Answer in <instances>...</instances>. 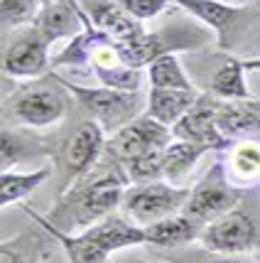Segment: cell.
Returning <instances> with one entry per match:
<instances>
[{
  "mask_svg": "<svg viewBox=\"0 0 260 263\" xmlns=\"http://www.w3.org/2000/svg\"><path fill=\"white\" fill-rule=\"evenodd\" d=\"M125 184L128 175L118 170L103 172L93 180L74 182L67 187V192L62 195L47 221L64 234H81L111 217L115 206L123 204Z\"/></svg>",
  "mask_w": 260,
  "mask_h": 263,
  "instance_id": "cell-1",
  "label": "cell"
},
{
  "mask_svg": "<svg viewBox=\"0 0 260 263\" xmlns=\"http://www.w3.org/2000/svg\"><path fill=\"white\" fill-rule=\"evenodd\" d=\"M52 79L62 84L79 101L81 108L91 116V121H96L111 136H115L121 128L130 126L135 118L143 116V99L137 93L115 91L108 86H81L59 74H52Z\"/></svg>",
  "mask_w": 260,
  "mask_h": 263,
  "instance_id": "cell-2",
  "label": "cell"
},
{
  "mask_svg": "<svg viewBox=\"0 0 260 263\" xmlns=\"http://www.w3.org/2000/svg\"><path fill=\"white\" fill-rule=\"evenodd\" d=\"M69 103L59 89L32 81L15 89L3 103V118L25 128H52L67 118Z\"/></svg>",
  "mask_w": 260,
  "mask_h": 263,
  "instance_id": "cell-3",
  "label": "cell"
},
{
  "mask_svg": "<svg viewBox=\"0 0 260 263\" xmlns=\"http://www.w3.org/2000/svg\"><path fill=\"white\" fill-rule=\"evenodd\" d=\"M238 199H241V190L231 182L226 162L216 160L209 167V172L192 187L182 214L189 217L192 221H196L199 227H206L209 221L233 212Z\"/></svg>",
  "mask_w": 260,
  "mask_h": 263,
  "instance_id": "cell-4",
  "label": "cell"
},
{
  "mask_svg": "<svg viewBox=\"0 0 260 263\" xmlns=\"http://www.w3.org/2000/svg\"><path fill=\"white\" fill-rule=\"evenodd\" d=\"M189 187H177L172 182H145L135 184L130 190H125L123 197V209L130 217V221H135L140 227L155 224L159 219H167L179 214L187 199H189Z\"/></svg>",
  "mask_w": 260,
  "mask_h": 263,
  "instance_id": "cell-5",
  "label": "cell"
},
{
  "mask_svg": "<svg viewBox=\"0 0 260 263\" xmlns=\"http://www.w3.org/2000/svg\"><path fill=\"white\" fill-rule=\"evenodd\" d=\"M199 243L206 251L221 256H243L260 243L258 224L241 209H233L224 217L209 221L199 234Z\"/></svg>",
  "mask_w": 260,
  "mask_h": 263,
  "instance_id": "cell-6",
  "label": "cell"
},
{
  "mask_svg": "<svg viewBox=\"0 0 260 263\" xmlns=\"http://www.w3.org/2000/svg\"><path fill=\"white\" fill-rule=\"evenodd\" d=\"M52 67L49 42L32 25L17 30L3 49V71L12 79H37Z\"/></svg>",
  "mask_w": 260,
  "mask_h": 263,
  "instance_id": "cell-7",
  "label": "cell"
},
{
  "mask_svg": "<svg viewBox=\"0 0 260 263\" xmlns=\"http://www.w3.org/2000/svg\"><path fill=\"white\" fill-rule=\"evenodd\" d=\"M172 140H174V136H172L170 126H165L155 118H150L147 114H143L130 126L121 128L115 136H111V140L106 143V150L113 160L125 165V162L135 160L150 150L167 148Z\"/></svg>",
  "mask_w": 260,
  "mask_h": 263,
  "instance_id": "cell-8",
  "label": "cell"
},
{
  "mask_svg": "<svg viewBox=\"0 0 260 263\" xmlns=\"http://www.w3.org/2000/svg\"><path fill=\"white\" fill-rule=\"evenodd\" d=\"M216 111H218V99H214L206 91L199 96V101L194 103V108L182 118L179 123L172 126L174 140H189L206 145L211 153H224L231 148V138H226L218 130L216 123Z\"/></svg>",
  "mask_w": 260,
  "mask_h": 263,
  "instance_id": "cell-9",
  "label": "cell"
},
{
  "mask_svg": "<svg viewBox=\"0 0 260 263\" xmlns=\"http://www.w3.org/2000/svg\"><path fill=\"white\" fill-rule=\"evenodd\" d=\"M172 3H177L182 10L194 15L204 25H209L216 32V45L224 52L233 45L236 32L246 27V20H250V15H253L248 8L228 5L224 0H172Z\"/></svg>",
  "mask_w": 260,
  "mask_h": 263,
  "instance_id": "cell-10",
  "label": "cell"
},
{
  "mask_svg": "<svg viewBox=\"0 0 260 263\" xmlns=\"http://www.w3.org/2000/svg\"><path fill=\"white\" fill-rule=\"evenodd\" d=\"M79 8L98 32L118 45H133L147 34L143 23L128 15L115 0H79Z\"/></svg>",
  "mask_w": 260,
  "mask_h": 263,
  "instance_id": "cell-11",
  "label": "cell"
},
{
  "mask_svg": "<svg viewBox=\"0 0 260 263\" xmlns=\"http://www.w3.org/2000/svg\"><path fill=\"white\" fill-rule=\"evenodd\" d=\"M103 150H106V130L96 121H84L64 145L67 184L79 182L81 177L96 165Z\"/></svg>",
  "mask_w": 260,
  "mask_h": 263,
  "instance_id": "cell-12",
  "label": "cell"
},
{
  "mask_svg": "<svg viewBox=\"0 0 260 263\" xmlns=\"http://www.w3.org/2000/svg\"><path fill=\"white\" fill-rule=\"evenodd\" d=\"M32 27L49 45H54L64 37H76L84 30L79 3H62V0L59 3H42Z\"/></svg>",
  "mask_w": 260,
  "mask_h": 263,
  "instance_id": "cell-13",
  "label": "cell"
},
{
  "mask_svg": "<svg viewBox=\"0 0 260 263\" xmlns=\"http://www.w3.org/2000/svg\"><path fill=\"white\" fill-rule=\"evenodd\" d=\"M84 234H86L93 243H98L108 256L115 251H123V249H130V246H143V243H147L145 227H140L135 221H128V219L118 217V214L106 217L103 221H98L96 227L86 229Z\"/></svg>",
  "mask_w": 260,
  "mask_h": 263,
  "instance_id": "cell-14",
  "label": "cell"
},
{
  "mask_svg": "<svg viewBox=\"0 0 260 263\" xmlns=\"http://www.w3.org/2000/svg\"><path fill=\"white\" fill-rule=\"evenodd\" d=\"M199 96L202 93H196V89L194 91H179V89H152L150 86L145 114L159 121V123H165V126H174L192 111L194 103L199 101Z\"/></svg>",
  "mask_w": 260,
  "mask_h": 263,
  "instance_id": "cell-15",
  "label": "cell"
},
{
  "mask_svg": "<svg viewBox=\"0 0 260 263\" xmlns=\"http://www.w3.org/2000/svg\"><path fill=\"white\" fill-rule=\"evenodd\" d=\"M218 130L226 138H238L250 130H260V106L255 99L250 101H218L216 111Z\"/></svg>",
  "mask_w": 260,
  "mask_h": 263,
  "instance_id": "cell-16",
  "label": "cell"
},
{
  "mask_svg": "<svg viewBox=\"0 0 260 263\" xmlns=\"http://www.w3.org/2000/svg\"><path fill=\"white\" fill-rule=\"evenodd\" d=\"M204 227H199L196 221H192L184 214H174V217L159 219L155 224L145 227V239L150 246H159V249H172V246H182L189 241L199 239Z\"/></svg>",
  "mask_w": 260,
  "mask_h": 263,
  "instance_id": "cell-17",
  "label": "cell"
},
{
  "mask_svg": "<svg viewBox=\"0 0 260 263\" xmlns=\"http://www.w3.org/2000/svg\"><path fill=\"white\" fill-rule=\"evenodd\" d=\"M246 67H243V59L228 57L221 67L216 69V74L211 77L209 84V93L214 99L221 101H250V89L248 81H246Z\"/></svg>",
  "mask_w": 260,
  "mask_h": 263,
  "instance_id": "cell-18",
  "label": "cell"
},
{
  "mask_svg": "<svg viewBox=\"0 0 260 263\" xmlns=\"http://www.w3.org/2000/svg\"><path fill=\"white\" fill-rule=\"evenodd\" d=\"M211 153L206 145H199V143H189V140H172L167 150H165V160H162V177L167 182H179L187 172L192 170L196 160Z\"/></svg>",
  "mask_w": 260,
  "mask_h": 263,
  "instance_id": "cell-19",
  "label": "cell"
},
{
  "mask_svg": "<svg viewBox=\"0 0 260 263\" xmlns=\"http://www.w3.org/2000/svg\"><path fill=\"white\" fill-rule=\"evenodd\" d=\"M52 175V167H39L32 172H10L5 170L0 175V204L10 206L34 192L39 184Z\"/></svg>",
  "mask_w": 260,
  "mask_h": 263,
  "instance_id": "cell-20",
  "label": "cell"
},
{
  "mask_svg": "<svg viewBox=\"0 0 260 263\" xmlns=\"http://www.w3.org/2000/svg\"><path fill=\"white\" fill-rule=\"evenodd\" d=\"M147 74H150V84L152 89H179V91H194L192 79L184 74L177 54H162L159 59H155L150 67H147Z\"/></svg>",
  "mask_w": 260,
  "mask_h": 263,
  "instance_id": "cell-21",
  "label": "cell"
},
{
  "mask_svg": "<svg viewBox=\"0 0 260 263\" xmlns=\"http://www.w3.org/2000/svg\"><path fill=\"white\" fill-rule=\"evenodd\" d=\"M228 177H236L238 182H255L260 177V145L243 140L228 155Z\"/></svg>",
  "mask_w": 260,
  "mask_h": 263,
  "instance_id": "cell-22",
  "label": "cell"
},
{
  "mask_svg": "<svg viewBox=\"0 0 260 263\" xmlns=\"http://www.w3.org/2000/svg\"><path fill=\"white\" fill-rule=\"evenodd\" d=\"M42 0H0V20L5 30H15L20 25H32Z\"/></svg>",
  "mask_w": 260,
  "mask_h": 263,
  "instance_id": "cell-23",
  "label": "cell"
},
{
  "mask_svg": "<svg viewBox=\"0 0 260 263\" xmlns=\"http://www.w3.org/2000/svg\"><path fill=\"white\" fill-rule=\"evenodd\" d=\"M128 15H133L135 20H152L159 12L170 5L172 0H115Z\"/></svg>",
  "mask_w": 260,
  "mask_h": 263,
  "instance_id": "cell-24",
  "label": "cell"
},
{
  "mask_svg": "<svg viewBox=\"0 0 260 263\" xmlns=\"http://www.w3.org/2000/svg\"><path fill=\"white\" fill-rule=\"evenodd\" d=\"M0 263H34V261H30L27 256H23L10 241H5V243L0 246Z\"/></svg>",
  "mask_w": 260,
  "mask_h": 263,
  "instance_id": "cell-25",
  "label": "cell"
},
{
  "mask_svg": "<svg viewBox=\"0 0 260 263\" xmlns=\"http://www.w3.org/2000/svg\"><path fill=\"white\" fill-rule=\"evenodd\" d=\"M211 263H258V261H250L246 256H224V258H216Z\"/></svg>",
  "mask_w": 260,
  "mask_h": 263,
  "instance_id": "cell-26",
  "label": "cell"
},
{
  "mask_svg": "<svg viewBox=\"0 0 260 263\" xmlns=\"http://www.w3.org/2000/svg\"><path fill=\"white\" fill-rule=\"evenodd\" d=\"M243 67L246 71H260V57H250V59H243Z\"/></svg>",
  "mask_w": 260,
  "mask_h": 263,
  "instance_id": "cell-27",
  "label": "cell"
},
{
  "mask_svg": "<svg viewBox=\"0 0 260 263\" xmlns=\"http://www.w3.org/2000/svg\"><path fill=\"white\" fill-rule=\"evenodd\" d=\"M42 3H59V0H42ZM62 3H79V0H62Z\"/></svg>",
  "mask_w": 260,
  "mask_h": 263,
  "instance_id": "cell-28",
  "label": "cell"
},
{
  "mask_svg": "<svg viewBox=\"0 0 260 263\" xmlns=\"http://www.w3.org/2000/svg\"><path fill=\"white\" fill-rule=\"evenodd\" d=\"M258 106H260V101H258Z\"/></svg>",
  "mask_w": 260,
  "mask_h": 263,
  "instance_id": "cell-29",
  "label": "cell"
},
{
  "mask_svg": "<svg viewBox=\"0 0 260 263\" xmlns=\"http://www.w3.org/2000/svg\"><path fill=\"white\" fill-rule=\"evenodd\" d=\"M258 263H260V258H258Z\"/></svg>",
  "mask_w": 260,
  "mask_h": 263,
  "instance_id": "cell-30",
  "label": "cell"
}]
</instances>
